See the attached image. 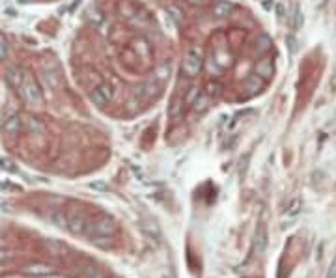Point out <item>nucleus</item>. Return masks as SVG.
Here are the masks:
<instances>
[{
    "instance_id": "f257e3e1",
    "label": "nucleus",
    "mask_w": 336,
    "mask_h": 278,
    "mask_svg": "<svg viewBox=\"0 0 336 278\" xmlns=\"http://www.w3.org/2000/svg\"><path fill=\"white\" fill-rule=\"evenodd\" d=\"M88 228H90L88 235H90V241L93 245L99 246V248H108L112 235L116 232L114 220L108 215H99L92 220V224H88Z\"/></svg>"
},
{
    "instance_id": "f03ea898",
    "label": "nucleus",
    "mask_w": 336,
    "mask_h": 278,
    "mask_svg": "<svg viewBox=\"0 0 336 278\" xmlns=\"http://www.w3.org/2000/svg\"><path fill=\"white\" fill-rule=\"evenodd\" d=\"M202 67H204V54H202V51L196 49V47L189 49L183 56V62H181V71H183V75L189 77V79H192V77H196V75L202 71Z\"/></svg>"
},
{
    "instance_id": "7ed1b4c3",
    "label": "nucleus",
    "mask_w": 336,
    "mask_h": 278,
    "mask_svg": "<svg viewBox=\"0 0 336 278\" xmlns=\"http://www.w3.org/2000/svg\"><path fill=\"white\" fill-rule=\"evenodd\" d=\"M66 228L75 235H80V233L86 232L88 228V219H86L84 211L80 209H69L66 213Z\"/></svg>"
},
{
    "instance_id": "20e7f679",
    "label": "nucleus",
    "mask_w": 336,
    "mask_h": 278,
    "mask_svg": "<svg viewBox=\"0 0 336 278\" xmlns=\"http://www.w3.org/2000/svg\"><path fill=\"white\" fill-rule=\"evenodd\" d=\"M21 95H23V99L30 103V105H41V101H43V95H41V90L40 86L36 84V80L30 79V77H25V82H23V86L19 88Z\"/></svg>"
},
{
    "instance_id": "39448f33",
    "label": "nucleus",
    "mask_w": 336,
    "mask_h": 278,
    "mask_svg": "<svg viewBox=\"0 0 336 278\" xmlns=\"http://www.w3.org/2000/svg\"><path fill=\"white\" fill-rule=\"evenodd\" d=\"M114 97V88L110 82H99L97 86L93 88V92L90 93V101L95 106H105L108 105Z\"/></svg>"
},
{
    "instance_id": "423d86ee",
    "label": "nucleus",
    "mask_w": 336,
    "mask_h": 278,
    "mask_svg": "<svg viewBox=\"0 0 336 278\" xmlns=\"http://www.w3.org/2000/svg\"><path fill=\"white\" fill-rule=\"evenodd\" d=\"M43 80L51 90H56L60 84V75H58V66L54 62H45L43 64Z\"/></svg>"
},
{
    "instance_id": "0eeeda50",
    "label": "nucleus",
    "mask_w": 336,
    "mask_h": 278,
    "mask_svg": "<svg viewBox=\"0 0 336 278\" xmlns=\"http://www.w3.org/2000/svg\"><path fill=\"white\" fill-rule=\"evenodd\" d=\"M254 73L260 77L262 80H269L273 75H275V64H273V60L271 58H264L260 60L254 67Z\"/></svg>"
},
{
    "instance_id": "6e6552de",
    "label": "nucleus",
    "mask_w": 336,
    "mask_h": 278,
    "mask_svg": "<svg viewBox=\"0 0 336 278\" xmlns=\"http://www.w3.org/2000/svg\"><path fill=\"white\" fill-rule=\"evenodd\" d=\"M25 77H27V75H23V69H19V67H10L6 73L8 84H10L12 88H15V90H19V88L23 86Z\"/></svg>"
},
{
    "instance_id": "1a4fd4ad",
    "label": "nucleus",
    "mask_w": 336,
    "mask_h": 278,
    "mask_svg": "<svg viewBox=\"0 0 336 278\" xmlns=\"http://www.w3.org/2000/svg\"><path fill=\"white\" fill-rule=\"evenodd\" d=\"M236 10V6L228 2V0H217L215 4H213V15L218 17V19H222V17H228Z\"/></svg>"
},
{
    "instance_id": "9d476101",
    "label": "nucleus",
    "mask_w": 336,
    "mask_h": 278,
    "mask_svg": "<svg viewBox=\"0 0 336 278\" xmlns=\"http://www.w3.org/2000/svg\"><path fill=\"white\" fill-rule=\"evenodd\" d=\"M25 272L27 274H32V276H47V274H53V267L47 263H32L25 267Z\"/></svg>"
},
{
    "instance_id": "9b49d317",
    "label": "nucleus",
    "mask_w": 336,
    "mask_h": 278,
    "mask_svg": "<svg viewBox=\"0 0 336 278\" xmlns=\"http://www.w3.org/2000/svg\"><path fill=\"white\" fill-rule=\"evenodd\" d=\"M21 129H23V118L17 116V114L10 116V118L4 121V131H6L8 134H17Z\"/></svg>"
},
{
    "instance_id": "f8f14e48",
    "label": "nucleus",
    "mask_w": 336,
    "mask_h": 278,
    "mask_svg": "<svg viewBox=\"0 0 336 278\" xmlns=\"http://www.w3.org/2000/svg\"><path fill=\"white\" fill-rule=\"evenodd\" d=\"M267 228H265L264 224L258 228V233H256V243H254V246H256V252L258 254H264L265 248H267Z\"/></svg>"
},
{
    "instance_id": "ddd939ff",
    "label": "nucleus",
    "mask_w": 336,
    "mask_h": 278,
    "mask_svg": "<svg viewBox=\"0 0 336 278\" xmlns=\"http://www.w3.org/2000/svg\"><path fill=\"white\" fill-rule=\"evenodd\" d=\"M211 105V97L207 95V93H198V97L194 101H192V110L194 112H205L207 108H209Z\"/></svg>"
},
{
    "instance_id": "4468645a",
    "label": "nucleus",
    "mask_w": 336,
    "mask_h": 278,
    "mask_svg": "<svg viewBox=\"0 0 336 278\" xmlns=\"http://www.w3.org/2000/svg\"><path fill=\"white\" fill-rule=\"evenodd\" d=\"M181 114H183V99H179L178 95H174L170 99V105H168V116L172 119H178Z\"/></svg>"
},
{
    "instance_id": "2eb2a0df",
    "label": "nucleus",
    "mask_w": 336,
    "mask_h": 278,
    "mask_svg": "<svg viewBox=\"0 0 336 278\" xmlns=\"http://www.w3.org/2000/svg\"><path fill=\"white\" fill-rule=\"evenodd\" d=\"M271 49V40L267 38V36H258L256 38V41H254V51L256 53H260V54H264V53H267Z\"/></svg>"
},
{
    "instance_id": "dca6fc26",
    "label": "nucleus",
    "mask_w": 336,
    "mask_h": 278,
    "mask_svg": "<svg viewBox=\"0 0 336 278\" xmlns=\"http://www.w3.org/2000/svg\"><path fill=\"white\" fill-rule=\"evenodd\" d=\"M155 90H157V86L153 84V82H144V84H140V86H137V95H140V97H152L153 93H155Z\"/></svg>"
},
{
    "instance_id": "f3484780",
    "label": "nucleus",
    "mask_w": 336,
    "mask_h": 278,
    "mask_svg": "<svg viewBox=\"0 0 336 278\" xmlns=\"http://www.w3.org/2000/svg\"><path fill=\"white\" fill-rule=\"evenodd\" d=\"M135 51L140 54V56H144V58H150V54H152V49H150V45L146 43L144 40H137L135 43Z\"/></svg>"
},
{
    "instance_id": "a211bd4d",
    "label": "nucleus",
    "mask_w": 336,
    "mask_h": 278,
    "mask_svg": "<svg viewBox=\"0 0 336 278\" xmlns=\"http://www.w3.org/2000/svg\"><path fill=\"white\" fill-rule=\"evenodd\" d=\"M205 93L209 95V97H217L222 93V84L220 82H209L207 86H205Z\"/></svg>"
},
{
    "instance_id": "6ab92c4d",
    "label": "nucleus",
    "mask_w": 336,
    "mask_h": 278,
    "mask_svg": "<svg viewBox=\"0 0 336 278\" xmlns=\"http://www.w3.org/2000/svg\"><path fill=\"white\" fill-rule=\"evenodd\" d=\"M247 86L251 88V92H260L262 86H264V80L260 79L258 75H254V77H251V79L247 80Z\"/></svg>"
},
{
    "instance_id": "aec40b11",
    "label": "nucleus",
    "mask_w": 336,
    "mask_h": 278,
    "mask_svg": "<svg viewBox=\"0 0 336 278\" xmlns=\"http://www.w3.org/2000/svg\"><path fill=\"white\" fill-rule=\"evenodd\" d=\"M290 25L293 30H297V28L303 25V15H301V12H299L297 8L293 10V14L290 15Z\"/></svg>"
},
{
    "instance_id": "412c9836",
    "label": "nucleus",
    "mask_w": 336,
    "mask_h": 278,
    "mask_svg": "<svg viewBox=\"0 0 336 278\" xmlns=\"http://www.w3.org/2000/svg\"><path fill=\"white\" fill-rule=\"evenodd\" d=\"M27 129H28V131L41 132V131H43V123H41L40 119H36V118H28L27 119Z\"/></svg>"
},
{
    "instance_id": "4be33fe9",
    "label": "nucleus",
    "mask_w": 336,
    "mask_h": 278,
    "mask_svg": "<svg viewBox=\"0 0 336 278\" xmlns=\"http://www.w3.org/2000/svg\"><path fill=\"white\" fill-rule=\"evenodd\" d=\"M51 220H53L56 226H60V228H64V226H66V215H64V211L53 213V215H51Z\"/></svg>"
},
{
    "instance_id": "5701e85b",
    "label": "nucleus",
    "mask_w": 336,
    "mask_h": 278,
    "mask_svg": "<svg viewBox=\"0 0 336 278\" xmlns=\"http://www.w3.org/2000/svg\"><path fill=\"white\" fill-rule=\"evenodd\" d=\"M8 51H10V49H8V41H6V38H4L2 34H0V60L6 58V56H8Z\"/></svg>"
},
{
    "instance_id": "b1692460",
    "label": "nucleus",
    "mask_w": 336,
    "mask_h": 278,
    "mask_svg": "<svg viewBox=\"0 0 336 278\" xmlns=\"http://www.w3.org/2000/svg\"><path fill=\"white\" fill-rule=\"evenodd\" d=\"M301 207H303V204H301L299 200H293L291 205H290V211H288V215H290V217H295L297 213L301 211Z\"/></svg>"
},
{
    "instance_id": "393cba45",
    "label": "nucleus",
    "mask_w": 336,
    "mask_h": 278,
    "mask_svg": "<svg viewBox=\"0 0 336 278\" xmlns=\"http://www.w3.org/2000/svg\"><path fill=\"white\" fill-rule=\"evenodd\" d=\"M189 90H191V92L187 93V97H185V103H189V105H192V101L196 99L198 93H200V92H198V88H196V86H191V88H189Z\"/></svg>"
},
{
    "instance_id": "a878e982",
    "label": "nucleus",
    "mask_w": 336,
    "mask_h": 278,
    "mask_svg": "<svg viewBox=\"0 0 336 278\" xmlns=\"http://www.w3.org/2000/svg\"><path fill=\"white\" fill-rule=\"evenodd\" d=\"M168 73H170V66H168V64H163V66L157 69V77L161 80L166 79V75H168Z\"/></svg>"
},
{
    "instance_id": "bb28decb",
    "label": "nucleus",
    "mask_w": 336,
    "mask_h": 278,
    "mask_svg": "<svg viewBox=\"0 0 336 278\" xmlns=\"http://www.w3.org/2000/svg\"><path fill=\"white\" fill-rule=\"evenodd\" d=\"M325 278H336V258L332 259V263H330L329 271H327V276Z\"/></svg>"
},
{
    "instance_id": "cd10ccee",
    "label": "nucleus",
    "mask_w": 336,
    "mask_h": 278,
    "mask_svg": "<svg viewBox=\"0 0 336 278\" xmlns=\"http://www.w3.org/2000/svg\"><path fill=\"white\" fill-rule=\"evenodd\" d=\"M88 278H105V276H103L97 269H90V271H88Z\"/></svg>"
},
{
    "instance_id": "c85d7f7f",
    "label": "nucleus",
    "mask_w": 336,
    "mask_h": 278,
    "mask_svg": "<svg viewBox=\"0 0 336 278\" xmlns=\"http://www.w3.org/2000/svg\"><path fill=\"white\" fill-rule=\"evenodd\" d=\"M187 2H189L191 6H204L207 0H187Z\"/></svg>"
},
{
    "instance_id": "c756f323",
    "label": "nucleus",
    "mask_w": 336,
    "mask_h": 278,
    "mask_svg": "<svg viewBox=\"0 0 336 278\" xmlns=\"http://www.w3.org/2000/svg\"><path fill=\"white\" fill-rule=\"evenodd\" d=\"M43 278H66V276H58V274H47V276Z\"/></svg>"
},
{
    "instance_id": "7c9ffc66",
    "label": "nucleus",
    "mask_w": 336,
    "mask_h": 278,
    "mask_svg": "<svg viewBox=\"0 0 336 278\" xmlns=\"http://www.w3.org/2000/svg\"><path fill=\"white\" fill-rule=\"evenodd\" d=\"M2 258H4V252H0V259H2Z\"/></svg>"
}]
</instances>
